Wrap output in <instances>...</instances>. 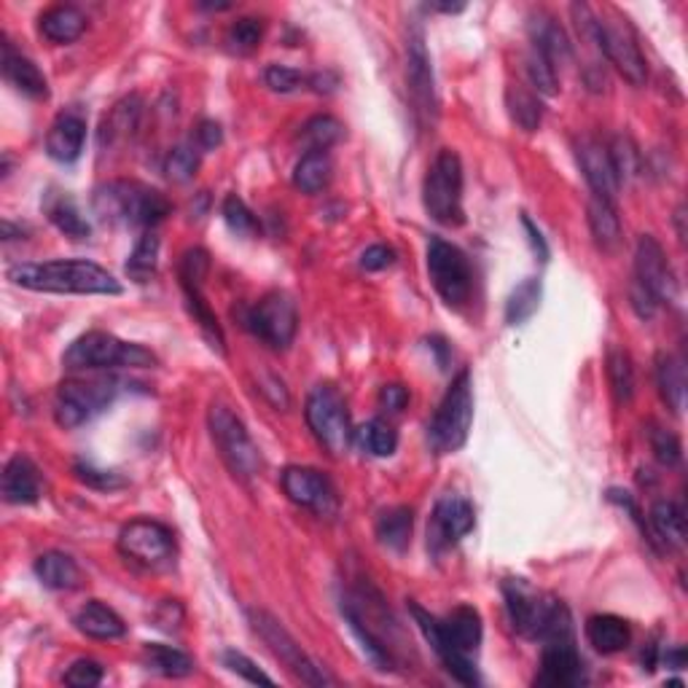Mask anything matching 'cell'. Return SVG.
<instances>
[{
    "label": "cell",
    "instance_id": "1",
    "mask_svg": "<svg viewBox=\"0 0 688 688\" xmlns=\"http://www.w3.org/2000/svg\"><path fill=\"white\" fill-rule=\"evenodd\" d=\"M414 621L423 629L425 640L430 643V649L436 651V656L441 659V664L447 667V673L452 678H458L463 686H476L479 684V673H476V651L482 645V616L479 610L471 608V605H460L454 608L447 619H436V616L425 614L419 605H410Z\"/></svg>",
    "mask_w": 688,
    "mask_h": 688
},
{
    "label": "cell",
    "instance_id": "2",
    "mask_svg": "<svg viewBox=\"0 0 688 688\" xmlns=\"http://www.w3.org/2000/svg\"><path fill=\"white\" fill-rule=\"evenodd\" d=\"M9 280L20 288L38 294H73V296H119L121 283L95 261L51 259L27 261L9 270Z\"/></svg>",
    "mask_w": 688,
    "mask_h": 688
},
{
    "label": "cell",
    "instance_id": "3",
    "mask_svg": "<svg viewBox=\"0 0 688 688\" xmlns=\"http://www.w3.org/2000/svg\"><path fill=\"white\" fill-rule=\"evenodd\" d=\"M92 210L103 224L151 232L170 215V202L162 191L138 180H108L95 189Z\"/></svg>",
    "mask_w": 688,
    "mask_h": 688
},
{
    "label": "cell",
    "instance_id": "4",
    "mask_svg": "<svg viewBox=\"0 0 688 688\" xmlns=\"http://www.w3.org/2000/svg\"><path fill=\"white\" fill-rule=\"evenodd\" d=\"M342 614L355 638L364 645L366 656L377 664V669L388 673V669L399 667L401 632L377 592H371V589H355V592H349L342 600Z\"/></svg>",
    "mask_w": 688,
    "mask_h": 688
},
{
    "label": "cell",
    "instance_id": "5",
    "mask_svg": "<svg viewBox=\"0 0 688 688\" xmlns=\"http://www.w3.org/2000/svg\"><path fill=\"white\" fill-rule=\"evenodd\" d=\"M506 608H509L511 624L519 634L544 643H565L573 640V619H570L568 605L559 600L538 594L522 579L509 581L503 586Z\"/></svg>",
    "mask_w": 688,
    "mask_h": 688
},
{
    "label": "cell",
    "instance_id": "6",
    "mask_svg": "<svg viewBox=\"0 0 688 688\" xmlns=\"http://www.w3.org/2000/svg\"><path fill=\"white\" fill-rule=\"evenodd\" d=\"M68 371H108V369H154L159 358L149 347L124 342L105 331H90L79 336L62 355Z\"/></svg>",
    "mask_w": 688,
    "mask_h": 688
},
{
    "label": "cell",
    "instance_id": "7",
    "mask_svg": "<svg viewBox=\"0 0 688 688\" xmlns=\"http://www.w3.org/2000/svg\"><path fill=\"white\" fill-rule=\"evenodd\" d=\"M471 423H474V379H471L468 369H463L452 379L439 410H436L434 419H430V447L439 454L458 452L468 441Z\"/></svg>",
    "mask_w": 688,
    "mask_h": 688
},
{
    "label": "cell",
    "instance_id": "8",
    "mask_svg": "<svg viewBox=\"0 0 688 688\" xmlns=\"http://www.w3.org/2000/svg\"><path fill=\"white\" fill-rule=\"evenodd\" d=\"M423 202L430 218L441 226H460L463 210V162L452 149H441L428 167L423 183Z\"/></svg>",
    "mask_w": 688,
    "mask_h": 688
},
{
    "label": "cell",
    "instance_id": "9",
    "mask_svg": "<svg viewBox=\"0 0 688 688\" xmlns=\"http://www.w3.org/2000/svg\"><path fill=\"white\" fill-rule=\"evenodd\" d=\"M124 382L116 377L103 379H66L57 390L55 419L60 428L73 430L95 419L97 414L108 410L121 393Z\"/></svg>",
    "mask_w": 688,
    "mask_h": 688
},
{
    "label": "cell",
    "instance_id": "10",
    "mask_svg": "<svg viewBox=\"0 0 688 688\" xmlns=\"http://www.w3.org/2000/svg\"><path fill=\"white\" fill-rule=\"evenodd\" d=\"M210 436H213V444L218 449L221 460L226 463V468L237 476V479L248 482L253 479L261 471V452L256 447V441L250 439L248 428L235 412L226 404L215 401L210 406L207 414Z\"/></svg>",
    "mask_w": 688,
    "mask_h": 688
},
{
    "label": "cell",
    "instance_id": "11",
    "mask_svg": "<svg viewBox=\"0 0 688 688\" xmlns=\"http://www.w3.org/2000/svg\"><path fill=\"white\" fill-rule=\"evenodd\" d=\"M307 425H310L315 441L331 454V458H342L347 454L353 444V423H349L347 404H344L342 393L334 384H318L312 393L307 395L305 406Z\"/></svg>",
    "mask_w": 688,
    "mask_h": 688
},
{
    "label": "cell",
    "instance_id": "12",
    "mask_svg": "<svg viewBox=\"0 0 688 688\" xmlns=\"http://www.w3.org/2000/svg\"><path fill=\"white\" fill-rule=\"evenodd\" d=\"M597 49L605 60L610 62L627 79L632 86H643L649 79V68H645V57L640 51L638 35L632 25L610 9L608 16H597Z\"/></svg>",
    "mask_w": 688,
    "mask_h": 688
},
{
    "label": "cell",
    "instance_id": "13",
    "mask_svg": "<svg viewBox=\"0 0 688 688\" xmlns=\"http://www.w3.org/2000/svg\"><path fill=\"white\" fill-rule=\"evenodd\" d=\"M428 275L436 294L449 307H465L474 294V270L458 245L434 237L428 242Z\"/></svg>",
    "mask_w": 688,
    "mask_h": 688
},
{
    "label": "cell",
    "instance_id": "14",
    "mask_svg": "<svg viewBox=\"0 0 688 688\" xmlns=\"http://www.w3.org/2000/svg\"><path fill=\"white\" fill-rule=\"evenodd\" d=\"M248 616H250V627H253V632L264 640L266 649H270L272 654H275L280 662H283L285 667H288L290 673L301 680V684H310V686L334 684V678H329V675L323 673V667H320L315 659L305 654V649L296 643L294 634H290L288 629L275 619V616L264 614V610H250Z\"/></svg>",
    "mask_w": 688,
    "mask_h": 688
},
{
    "label": "cell",
    "instance_id": "15",
    "mask_svg": "<svg viewBox=\"0 0 688 688\" xmlns=\"http://www.w3.org/2000/svg\"><path fill=\"white\" fill-rule=\"evenodd\" d=\"M119 551L130 562L149 570L170 568L175 562V535L167 524L156 519H135L119 533Z\"/></svg>",
    "mask_w": 688,
    "mask_h": 688
},
{
    "label": "cell",
    "instance_id": "16",
    "mask_svg": "<svg viewBox=\"0 0 688 688\" xmlns=\"http://www.w3.org/2000/svg\"><path fill=\"white\" fill-rule=\"evenodd\" d=\"M242 325L261 342L270 344L272 349H288L296 329H299V312H296V305L288 294L272 290L250 307Z\"/></svg>",
    "mask_w": 688,
    "mask_h": 688
},
{
    "label": "cell",
    "instance_id": "17",
    "mask_svg": "<svg viewBox=\"0 0 688 688\" xmlns=\"http://www.w3.org/2000/svg\"><path fill=\"white\" fill-rule=\"evenodd\" d=\"M283 493L288 495L290 503L301 506V509L312 511L320 519H334L340 514V495L336 487L325 474L318 468H307V465H290L280 476Z\"/></svg>",
    "mask_w": 688,
    "mask_h": 688
},
{
    "label": "cell",
    "instance_id": "18",
    "mask_svg": "<svg viewBox=\"0 0 688 688\" xmlns=\"http://www.w3.org/2000/svg\"><path fill=\"white\" fill-rule=\"evenodd\" d=\"M476 524V511L474 503L468 498H460V495H444V498L436 503L434 517L428 524V549L434 554H441L452 546H458L465 535L474 530Z\"/></svg>",
    "mask_w": 688,
    "mask_h": 688
},
{
    "label": "cell",
    "instance_id": "19",
    "mask_svg": "<svg viewBox=\"0 0 688 688\" xmlns=\"http://www.w3.org/2000/svg\"><path fill=\"white\" fill-rule=\"evenodd\" d=\"M634 283L643 285L659 305L678 299V280H675L667 253H664L662 245L651 235H643L638 240V250H634Z\"/></svg>",
    "mask_w": 688,
    "mask_h": 688
},
{
    "label": "cell",
    "instance_id": "20",
    "mask_svg": "<svg viewBox=\"0 0 688 688\" xmlns=\"http://www.w3.org/2000/svg\"><path fill=\"white\" fill-rule=\"evenodd\" d=\"M406 81L414 100V110L419 119L428 124L436 119V86H434V68H430L428 49H425L423 27H414L410 33V46H406Z\"/></svg>",
    "mask_w": 688,
    "mask_h": 688
},
{
    "label": "cell",
    "instance_id": "21",
    "mask_svg": "<svg viewBox=\"0 0 688 688\" xmlns=\"http://www.w3.org/2000/svg\"><path fill=\"white\" fill-rule=\"evenodd\" d=\"M584 662H581L573 640L546 643L544 656H541V673L535 675V686L576 688L584 684Z\"/></svg>",
    "mask_w": 688,
    "mask_h": 688
},
{
    "label": "cell",
    "instance_id": "22",
    "mask_svg": "<svg viewBox=\"0 0 688 688\" xmlns=\"http://www.w3.org/2000/svg\"><path fill=\"white\" fill-rule=\"evenodd\" d=\"M576 156H579V167L584 173L586 183L592 186L594 197H603V200L616 202L621 183L616 178L614 162H610L608 145H603L600 140L584 138L576 145Z\"/></svg>",
    "mask_w": 688,
    "mask_h": 688
},
{
    "label": "cell",
    "instance_id": "23",
    "mask_svg": "<svg viewBox=\"0 0 688 688\" xmlns=\"http://www.w3.org/2000/svg\"><path fill=\"white\" fill-rule=\"evenodd\" d=\"M86 143V119L81 110H62L46 132V154L60 165H70L81 156Z\"/></svg>",
    "mask_w": 688,
    "mask_h": 688
},
{
    "label": "cell",
    "instance_id": "24",
    "mask_svg": "<svg viewBox=\"0 0 688 688\" xmlns=\"http://www.w3.org/2000/svg\"><path fill=\"white\" fill-rule=\"evenodd\" d=\"M0 70H3V79L9 81L16 92L31 97V100H46V97H49V81H46V75L40 73L31 57L16 51L14 44L5 38L3 57H0Z\"/></svg>",
    "mask_w": 688,
    "mask_h": 688
},
{
    "label": "cell",
    "instance_id": "25",
    "mask_svg": "<svg viewBox=\"0 0 688 688\" xmlns=\"http://www.w3.org/2000/svg\"><path fill=\"white\" fill-rule=\"evenodd\" d=\"M0 493L11 506H31L40 498V476L31 458L14 454L0 476Z\"/></svg>",
    "mask_w": 688,
    "mask_h": 688
},
{
    "label": "cell",
    "instance_id": "26",
    "mask_svg": "<svg viewBox=\"0 0 688 688\" xmlns=\"http://www.w3.org/2000/svg\"><path fill=\"white\" fill-rule=\"evenodd\" d=\"M180 288L186 294V305H189L191 318L200 325L205 340L210 342V347L218 349V355H226V340H224V329H221L218 318L210 310L207 299H205V280H194V277H180Z\"/></svg>",
    "mask_w": 688,
    "mask_h": 688
},
{
    "label": "cell",
    "instance_id": "27",
    "mask_svg": "<svg viewBox=\"0 0 688 688\" xmlns=\"http://www.w3.org/2000/svg\"><path fill=\"white\" fill-rule=\"evenodd\" d=\"M75 629L92 640H119L127 634V624L116 614L114 608L100 603V600H90L79 614L73 616Z\"/></svg>",
    "mask_w": 688,
    "mask_h": 688
},
{
    "label": "cell",
    "instance_id": "28",
    "mask_svg": "<svg viewBox=\"0 0 688 688\" xmlns=\"http://www.w3.org/2000/svg\"><path fill=\"white\" fill-rule=\"evenodd\" d=\"M589 229H592L594 245H597L603 253H616L624 242V229H621V218L619 210L610 200H603V197H592L589 200Z\"/></svg>",
    "mask_w": 688,
    "mask_h": 688
},
{
    "label": "cell",
    "instance_id": "29",
    "mask_svg": "<svg viewBox=\"0 0 688 688\" xmlns=\"http://www.w3.org/2000/svg\"><path fill=\"white\" fill-rule=\"evenodd\" d=\"M44 213L70 240H86L92 235L90 221L84 218V213L68 191H49L44 197Z\"/></svg>",
    "mask_w": 688,
    "mask_h": 688
},
{
    "label": "cell",
    "instance_id": "30",
    "mask_svg": "<svg viewBox=\"0 0 688 688\" xmlns=\"http://www.w3.org/2000/svg\"><path fill=\"white\" fill-rule=\"evenodd\" d=\"M35 576L46 589L55 592H70L79 589L84 576H81L79 562L66 551H46L35 559Z\"/></svg>",
    "mask_w": 688,
    "mask_h": 688
},
{
    "label": "cell",
    "instance_id": "31",
    "mask_svg": "<svg viewBox=\"0 0 688 688\" xmlns=\"http://www.w3.org/2000/svg\"><path fill=\"white\" fill-rule=\"evenodd\" d=\"M38 31L51 44H73L86 31V14L79 5H55L40 14Z\"/></svg>",
    "mask_w": 688,
    "mask_h": 688
},
{
    "label": "cell",
    "instance_id": "32",
    "mask_svg": "<svg viewBox=\"0 0 688 688\" xmlns=\"http://www.w3.org/2000/svg\"><path fill=\"white\" fill-rule=\"evenodd\" d=\"M530 38H533V51L544 55L554 68L565 66L570 60V40L557 20L549 14H538L530 22Z\"/></svg>",
    "mask_w": 688,
    "mask_h": 688
},
{
    "label": "cell",
    "instance_id": "33",
    "mask_svg": "<svg viewBox=\"0 0 688 688\" xmlns=\"http://www.w3.org/2000/svg\"><path fill=\"white\" fill-rule=\"evenodd\" d=\"M586 640L600 654H621L632 640L629 624L614 614H600L586 621Z\"/></svg>",
    "mask_w": 688,
    "mask_h": 688
},
{
    "label": "cell",
    "instance_id": "34",
    "mask_svg": "<svg viewBox=\"0 0 688 688\" xmlns=\"http://www.w3.org/2000/svg\"><path fill=\"white\" fill-rule=\"evenodd\" d=\"M656 384L664 404L675 414L684 412L686 406V364L684 358L673 353H659L656 358Z\"/></svg>",
    "mask_w": 688,
    "mask_h": 688
},
{
    "label": "cell",
    "instance_id": "35",
    "mask_svg": "<svg viewBox=\"0 0 688 688\" xmlns=\"http://www.w3.org/2000/svg\"><path fill=\"white\" fill-rule=\"evenodd\" d=\"M140 97H124L119 105H116L114 110H110L108 116H105L103 127H100V145L105 149H114V145L124 143V140H130L132 135H135L138 124H140Z\"/></svg>",
    "mask_w": 688,
    "mask_h": 688
},
{
    "label": "cell",
    "instance_id": "36",
    "mask_svg": "<svg viewBox=\"0 0 688 688\" xmlns=\"http://www.w3.org/2000/svg\"><path fill=\"white\" fill-rule=\"evenodd\" d=\"M334 178V165L325 151H307L294 167V186L305 194H320Z\"/></svg>",
    "mask_w": 688,
    "mask_h": 688
},
{
    "label": "cell",
    "instance_id": "37",
    "mask_svg": "<svg viewBox=\"0 0 688 688\" xmlns=\"http://www.w3.org/2000/svg\"><path fill=\"white\" fill-rule=\"evenodd\" d=\"M414 511L410 506H395V509L382 511L377 519V538L379 544L393 551H406L412 544Z\"/></svg>",
    "mask_w": 688,
    "mask_h": 688
},
{
    "label": "cell",
    "instance_id": "38",
    "mask_svg": "<svg viewBox=\"0 0 688 688\" xmlns=\"http://www.w3.org/2000/svg\"><path fill=\"white\" fill-rule=\"evenodd\" d=\"M143 664L151 673L162 675V678H186V675L194 673V659L186 651L173 649V645L162 643H149L143 649Z\"/></svg>",
    "mask_w": 688,
    "mask_h": 688
},
{
    "label": "cell",
    "instance_id": "39",
    "mask_svg": "<svg viewBox=\"0 0 688 688\" xmlns=\"http://www.w3.org/2000/svg\"><path fill=\"white\" fill-rule=\"evenodd\" d=\"M651 527L656 538L669 549H680L686 544V514L673 500H659L651 509Z\"/></svg>",
    "mask_w": 688,
    "mask_h": 688
},
{
    "label": "cell",
    "instance_id": "40",
    "mask_svg": "<svg viewBox=\"0 0 688 688\" xmlns=\"http://www.w3.org/2000/svg\"><path fill=\"white\" fill-rule=\"evenodd\" d=\"M506 108H509L511 121L517 127H522L524 132H535L544 121V105H541L538 95L524 86H509L506 90Z\"/></svg>",
    "mask_w": 688,
    "mask_h": 688
},
{
    "label": "cell",
    "instance_id": "41",
    "mask_svg": "<svg viewBox=\"0 0 688 688\" xmlns=\"http://www.w3.org/2000/svg\"><path fill=\"white\" fill-rule=\"evenodd\" d=\"M358 441V447L364 449L371 458H390V454L399 449V434H395L393 425L388 419H369L366 425H360L353 436Z\"/></svg>",
    "mask_w": 688,
    "mask_h": 688
},
{
    "label": "cell",
    "instance_id": "42",
    "mask_svg": "<svg viewBox=\"0 0 688 688\" xmlns=\"http://www.w3.org/2000/svg\"><path fill=\"white\" fill-rule=\"evenodd\" d=\"M159 237L154 232H143L140 240L135 242V250L130 253V261H127V275L135 283H151L156 277V270H159Z\"/></svg>",
    "mask_w": 688,
    "mask_h": 688
},
{
    "label": "cell",
    "instance_id": "43",
    "mask_svg": "<svg viewBox=\"0 0 688 688\" xmlns=\"http://www.w3.org/2000/svg\"><path fill=\"white\" fill-rule=\"evenodd\" d=\"M344 138V124L334 116H312L310 121H305L301 127L299 140L305 143L307 151H329L331 145H336Z\"/></svg>",
    "mask_w": 688,
    "mask_h": 688
},
{
    "label": "cell",
    "instance_id": "44",
    "mask_svg": "<svg viewBox=\"0 0 688 688\" xmlns=\"http://www.w3.org/2000/svg\"><path fill=\"white\" fill-rule=\"evenodd\" d=\"M541 307V280L530 277L522 285H517L514 294L509 296V305H506V323L519 325L524 320L533 318Z\"/></svg>",
    "mask_w": 688,
    "mask_h": 688
},
{
    "label": "cell",
    "instance_id": "45",
    "mask_svg": "<svg viewBox=\"0 0 688 688\" xmlns=\"http://www.w3.org/2000/svg\"><path fill=\"white\" fill-rule=\"evenodd\" d=\"M608 379L610 388H614L616 401H619V404H627L634 395V369L627 349L614 347L608 353Z\"/></svg>",
    "mask_w": 688,
    "mask_h": 688
},
{
    "label": "cell",
    "instance_id": "46",
    "mask_svg": "<svg viewBox=\"0 0 688 688\" xmlns=\"http://www.w3.org/2000/svg\"><path fill=\"white\" fill-rule=\"evenodd\" d=\"M608 154H610V162H614V170H616V178H619V183H627V180H632L634 175L640 173V151H638V145L632 143V138L616 135L614 140H610Z\"/></svg>",
    "mask_w": 688,
    "mask_h": 688
},
{
    "label": "cell",
    "instance_id": "47",
    "mask_svg": "<svg viewBox=\"0 0 688 688\" xmlns=\"http://www.w3.org/2000/svg\"><path fill=\"white\" fill-rule=\"evenodd\" d=\"M197 170H200V149L197 145L180 143L167 154L165 173L175 183H186V180L194 178Z\"/></svg>",
    "mask_w": 688,
    "mask_h": 688
},
{
    "label": "cell",
    "instance_id": "48",
    "mask_svg": "<svg viewBox=\"0 0 688 688\" xmlns=\"http://www.w3.org/2000/svg\"><path fill=\"white\" fill-rule=\"evenodd\" d=\"M261 38H264V25L253 16H245V20H237L235 25L226 33V44H229L232 51L237 55H250V51L259 49Z\"/></svg>",
    "mask_w": 688,
    "mask_h": 688
},
{
    "label": "cell",
    "instance_id": "49",
    "mask_svg": "<svg viewBox=\"0 0 688 688\" xmlns=\"http://www.w3.org/2000/svg\"><path fill=\"white\" fill-rule=\"evenodd\" d=\"M221 215H224L226 226H229L235 235L240 237H253L259 232V221H256L253 210H250L237 194H229L224 200V207H221Z\"/></svg>",
    "mask_w": 688,
    "mask_h": 688
},
{
    "label": "cell",
    "instance_id": "50",
    "mask_svg": "<svg viewBox=\"0 0 688 688\" xmlns=\"http://www.w3.org/2000/svg\"><path fill=\"white\" fill-rule=\"evenodd\" d=\"M264 84L272 92L280 95H290V92H299L305 86H310V75H305L301 70L288 68V66H270L264 70Z\"/></svg>",
    "mask_w": 688,
    "mask_h": 688
},
{
    "label": "cell",
    "instance_id": "51",
    "mask_svg": "<svg viewBox=\"0 0 688 688\" xmlns=\"http://www.w3.org/2000/svg\"><path fill=\"white\" fill-rule=\"evenodd\" d=\"M527 73H530V81H533V86H535V92H538V95L551 97L559 92L557 68H554L544 55H538V51H530Z\"/></svg>",
    "mask_w": 688,
    "mask_h": 688
},
{
    "label": "cell",
    "instance_id": "52",
    "mask_svg": "<svg viewBox=\"0 0 688 688\" xmlns=\"http://www.w3.org/2000/svg\"><path fill=\"white\" fill-rule=\"evenodd\" d=\"M73 474L81 484H86V487L92 489H103V493H110V489H119L127 484L119 474H114V471H105L100 465L86 463V460H79V463L73 465Z\"/></svg>",
    "mask_w": 688,
    "mask_h": 688
},
{
    "label": "cell",
    "instance_id": "53",
    "mask_svg": "<svg viewBox=\"0 0 688 688\" xmlns=\"http://www.w3.org/2000/svg\"><path fill=\"white\" fill-rule=\"evenodd\" d=\"M651 439V449H654V458L667 468H675V465L684 460V447H680V439L675 434L664 428H654L649 434Z\"/></svg>",
    "mask_w": 688,
    "mask_h": 688
},
{
    "label": "cell",
    "instance_id": "54",
    "mask_svg": "<svg viewBox=\"0 0 688 688\" xmlns=\"http://www.w3.org/2000/svg\"><path fill=\"white\" fill-rule=\"evenodd\" d=\"M221 662H224V667L229 669V673L240 675V678L248 680V684H256V686H275V678H270L266 673H261L259 667H256L253 662H250L248 656L240 654V651H224L221 654Z\"/></svg>",
    "mask_w": 688,
    "mask_h": 688
},
{
    "label": "cell",
    "instance_id": "55",
    "mask_svg": "<svg viewBox=\"0 0 688 688\" xmlns=\"http://www.w3.org/2000/svg\"><path fill=\"white\" fill-rule=\"evenodd\" d=\"M103 664L95 662V659H79L68 667L66 673V684L73 688H92L97 684H103Z\"/></svg>",
    "mask_w": 688,
    "mask_h": 688
},
{
    "label": "cell",
    "instance_id": "56",
    "mask_svg": "<svg viewBox=\"0 0 688 688\" xmlns=\"http://www.w3.org/2000/svg\"><path fill=\"white\" fill-rule=\"evenodd\" d=\"M393 264L395 250L388 248V245H371V248H366L364 256H360V266H364L366 272H382Z\"/></svg>",
    "mask_w": 688,
    "mask_h": 688
},
{
    "label": "cell",
    "instance_id": "57",
    "mask_svg": "<svg viewBox=\"0 0 688 688\" xmlns=\"http://www.w3.org/2000/svg\"><path fill=\"white\" fill-rule=\"evenodd\" d=\"M224 143V130H221L218 121L202 119L194 130V145L200 151H215Z\"/></svg>",
    "mask_w": 688,
    "mask_h": 688
},
{
    "label": "cell",
    "instance_id": "58",
    "mask_svg": "<svg viewBox=\"0 0 688 688\" xmlns=\"http://www.w3.org/2000/svg\"><path fill=\"white\" fill-rule=\"evenodd\" d=\"M379 404L388 412H404L410 406V390L404 384H384L382 393H379Z\"/></svg>",
    "mask_w": 688,
    "mask_h": 688
},
{
    "label": "cell",
    "instance_id": "59",
    "mask_svg": "<svg viewBox=\"0 0 688 688\" xmlns=\"http://www.w3.org/2000/svg\"><path fill=\"white\" fill-rule=\"evenodd\" d=\"M629 296H632V307H634V312L640 315V318H643V320L654 318L659 301L654 299V296L649 294V290L643 288V285L632 283V288H629Z\"/></svg>",
    "mask_w": 688,
    "mask_h": 688
},
{
    "label": "cell",
    "instance_id": "60",
    "mask_svg": "<svg viewBox=\"0 0 688 688\" xmlns=\"http://www.w3.org/2000/svg\"><path fill=\"white\" fill-rule=\"evenodd\" d=\"M336 86H340V79H336L334 73H315L310 75V90L320 92V95H329V92H334Z\"/></svg>",
    "mask_w": 688,
    "mask_h": 688
},
{
    "label": "cell",
    "instance_id": "61",
    "mask_svg": "<svg viewBox=\"0 0 688 688\" xmlns=\"http://www.w3.org/2000/svg\"><path fill=\"white\" fill-rule=\"evenodd\" d=\"M664 664L673 669H684L686 667V649L678 645V649H667L664 651Z\"/></svg>",
    "mask_w": 688,
    "mask_h": 688
},
{
    "label": "cell",
    "instance_id": "62",
    "mask_svg": "<svg viewBox=\"0 0 688 688\" xmlns=\"http://www.w3.org/2000/svg\"><path fill=\"white\" fill-rule=\"evenodd\" d=\"M524 226H527V232H530V240H533V245H535V250H538L541 253V259H546V242H544V237H541V232L535 229L533 226V221L530 218H524Z\"/></svg>",
    "mask_w": 688,
    "mask_h": 688
}]
</instances>
